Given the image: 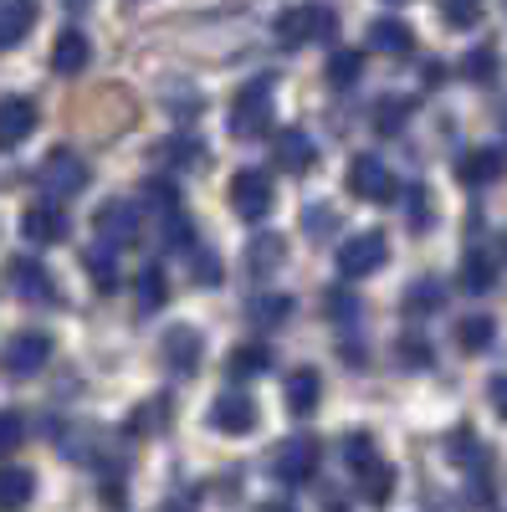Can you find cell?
Segmentation results:
<instances>
[{"instance_id": "33", "label": "cell", "mask_w": 507, "mask_h": 512, "mask_svg": "<svg viewBox=\"0 0 507 512\" xmlns=\"http://www.w3.org/2000/svg\"><path fill=\"white\" fill-rule=\"evenodd\" d=\"M190 277H195L200 287H216V282L226 277V267H221V256L210 251V246H190Z\"/></svg>"}, {"instance_id": "43", "label": "cell", "mask_w": 507, "mask_h": 512, "mask_svg": "<svg viewBox=\"0 0 507 512\" xmlns=\"http://www.w3.org/2000/svg\"><path fill=\"white\" fill-rule=\"evenodd\" d=\"M487 400H492V410L507 420V374H497V379L487 384Z\"/></svg>"}, {"instance_id": "45", "label": "cell", "mask_w": 507, "mask_h": 512, "mask_svg": "<svg viewBox=\"0 0 507 512\" xmlns=\"http://www.w3.org/2000/svg\"><path fill=\"white\" fill-rule=\"evenodd\" d=\"M67 6H88V0H67Z\"/></svg>"}, {"instance_id": "42", "label": "cell", "mask_w": 507, "mask_h": 512, "mask_svg": "<svg viewBox=\"0 0 507 512\" xmlns=\"http://www.w3.org/2000/svg\"><path fill=\"white\" fill-rule=\"evenodd\" d=\"M323 308H328L333 318H354V313H359V303H354L349 292H328V303H323Z\"/></svg>"}, {"instance_id": "28", "label": "cell", "mask_w": 507, "mask_h": 512, "mask_svg": "<svg viewBox=\"0 0 507 512\" xmlns=\"http://www.w3.org/2000/svg\"><path fill=\"white\" fill-rule=\"evenodd\" d=\"M134 292H139V313H159L164 303H169V277H164V267H144L139 272V282H134Z\"/></svg>"}, {"instance_id": "15", "label": "cell", "mask_w": 507, "mask_h": 512, "mask_svg": "<svg viewBox=\"0 0 507 512\" xmlns=\"http://www.w3.org/2000/svg\"><path fill=\"white\" fill-rule=\"evenodd\" d=\"M21 236H26L31 246H57V241L67 236V216H62V205H52V200L26 205V210H21Z\"/></svg>"}, {"instance_id": "27", "label": "cell", "mask_w": 507, "mask_h": 512, "mask_svg": "<svg viewBox=\"0 0 507 512\" xmlns=\"http://www.w3.org/2000/svg\"><path fill=\"white\" fill-rule=\"evenodd\" d=\"M441 303H446V287H441V277H420V282H410V292H405V313H410V318L441 313Z\"/></svg>"}, {"instance_id": "10", "label": "cell", "mask_w": 507, "mask_h": 512, "mask_svg": "<svg viewBox=\"0 0 507 512\" xmlns=\"http://www.w3.org/2000/svg\"><path fill=\"white\" fill-rule=\"evenodd\" d=\"M210 425H216L221 436H251L257 431V400L231 384V390H221L210 400Z\"/></svg>"}, {"instance_id": "16", "label": "cell", "mask_w": 507, "mask_h": 512, "mask_svg": "<svg viewBox=\"0 0 507 512\" xmlns=\"http://www.w3.org/2000/svg\"><path fill=\"white\" fill-rule=\"evenodd\" d=\"M36 128V103L31 98H6L0 103V149H16Z\"/></svg>"}, {"instance_id": "22", "label": "cell", "mask_w": 507, "mask_h": 512, "mask_svg": "<svg viewBox=\"0 0 507 512\" xmlns=\"http://www.w3.org/2000/svg\"><path fill=\"white\" fill-rule=\"evenodd\" d=\"M282 262H287V241L272 236V231H262L257 241L246 246V272H251V277H272Z\"/></svg>"}, {"instance_id": "39", "label": "cell", "mask_w": 507, "mask_h": 512, "mask_svg": "<svg viewBox=\"0 0 507 512\" xmlns=\"http://www.w3.org/2000/svg\"><path fill=\"white\" fill-rule=\"evenodd\" d=\"M441 16H446V26H477V16H482V6L477 0H441Z\"/></svg>"}, {"instance_id": "12", "label": "cell", "mask_w": 507, "mask_h": 512, "mask_svg": "<svg viewBox=\"0 0 507 512\" xmlns=\"http://www.w3.org/2000/svg\"><path fill=\"white\" fill-rule=\"evenodd\" d=\"M139 210L129 205V200H108V205H98V216H93V231H98V246H129V241H139Z\"/></svg>"}, {"instance_id": "24", "label": "cell", "mask_w": 507, "mask_h": 512, "mask_svg": "<svg viewBox=\"0 0 507 512\" xmlns=\"http://www.w3.org/2000/svg\"><path fill=\"white\" fill-rule=\"evenodd\" d=\"M31 26H36V0H0V47H16Z\"/></svg>"}, {"instance_id": "7", "label": "cell", "mask_w": 507, "mask_h": 512, "mask_svg": "<svg viewBox=\"0 0 507 512\" xmlns=\"http://www.w3.org/2000/svg\"><path fill=\"white\" fill-rule=\"evenodd\" d=\"M344 185H349V195L364 200V205H385V200H395V175H390V164H385V159H374V154H354V159H349Z\"/></svg>"}, {"instance_id": "36", "label": "cell", "mask_w": 507, "mask_h": 512, "mask_svg": "<svg viewBox=\"0 0 507 512\" xmlns=\"http://www.w3.org/2000/svg\"><path fill=\"white\" fill-rule=\"evenodd\" d=\"M405 210H410V216H405V221H410V231H415V236H426V231H431V221H436V216H431V195L415 185V190L405 195Z\"/></svg>"}, {"instance_id": "41", "label": "cell", "mask_w": 507, "mask_h": 512, "mask_svg": "<svg viewBox=\"0 0 507 512\" xmlns=\"http://www.w3.org/2000/svg\"><path fill=\"white\" fill-rule=\"evenodd\" d=\"M400 359H405V364H431L426 338H420V333H405V338H400Z\"/></svg>"}, {"instance_id": "44", "label": "cell", "mask_w": 507, "mask_h": 512, "mask_svg": "<svg viewBox=\"0 0 507 512\" xmlns=\"http://www.w3.org/2000/svg\"><path fill=\"white\" fill-rule=\"evenodd\" d=\"M267 512H292V507H287V502H272V507H267Z\"/></svg>"}, {"instance_id": "14", "label": "cell", "mask_w": 507, "mask_h": 512, "mask_svg": "<svg viewBox=\"0 0 507 512\" xmlns=\"http://www.w3.org/2000/svg\"><path fill=\"white\" fill-rule=\"evenodd\" d=\"M318 159V144L303 134V128H277V139H272V164L282 169V175H308Z\"/></svg>"}, {"instance_id": "23", "label": "cell", "mask_w": 507, "mask_h": 512, "mask_svg": "<svg viewBox=\"0 0 507 512\" xmlns=\"http://www.w3.org/2000/svg\"><path fill=\"white\" fill-rule=\"evenodd\" d=\"M497 344V318L492 313H472L456 323V349L461 354H487Z\"/></svg>"}, {"instance_id": "13", "label": "cell", "mask_w": 507, "mask_h": 512, "mask_svg": "<svg viewBox=\"0 0 507 512\" xmlns=\"http://www.w3.org/2000/svg\"><path fill=\"white\" fill-rule=\"evenodd\" d=\"M507 175V149H497V144H482V149H467L456 159V180L467 185V190H477V185H497Z\"/></svg>"}, {"instance_id": "17", "label": "cell", "mask_w": 507, "mask_h": 512, "mask_svg": "<svg viewBox=\"0 0 507 512\" xmlns=\"http://www.w3.org/2000/svg\"><path fill=\"white\" fill-rule=\"evenodd\" d=\"M88 57H93V47H88V36H82L77 26L57 31V41H52V72L57 77H77L82 67H88Z\"/></svg>"}, {"instance_id": "19", "label": "cell", "mask_w": 507, "mask_h": 512, "mask_svg": "<svg viewBox=\"0 0 507 512\" xmlns=\"http://www.w3.org/2000/svg\"><path fill=\"white\" fill-rule=\"evenodd\" d=\"M369 47L385 52V57H410V52H415V31H410L405 21H395V16H379V21L369 26Z\"/></svg>"}, {"instance_id": "21", "label": "cell", "mask_w": 507, "mask_h": 512, "mask_svg": "<svg viewBox=\"0 0 507 512\" xmlns=\"http://www.w3.org/2000/svg\"><path fill=\"white\" fill-rule=\"evenodd\" d=\"M318 400H323L318 369H292V374H287V410H292V415H313Z\"/></svg>"}, {"instance_id": "37", "label": "cell", "mask_w": 507, "mask_h": 512, "mask_svg": "<svg viewBox=\"0 0 507 512\" xmlns=\"http://www.w3.org/2000/svg\"><path fill=\"white\" fill-rule=\"evenodd\" d=\"M164 415H169V400H154V405H139V410H134V425H129V431H134V436H149V431H164V425H169Z\"/></svg>"}, {"instance_id": "25", "label": "cell", "mask_w": 507, "mask_h": 512, "mask_svg": "<svg viewBox=\"0 0 507 512\" xmlns=\"http://www.w3.org/2000/svg\"><path fill=\"white\" fill-rule=\"evenodd\" d=\"M292 318V297L287 292H257L246 303V323L251 328H277V323H287Z\"/></svg>"}, {"instance_id": "1", "label": "cell", "mask_w": 507, "mask_h": 512, "mask_svg": "<svg viewBox=\"0 0 507 512\" xmlns=\"http://www.w3.org/2000/svg\"><path fill=\"white\" fill-rule=\"evenodd\" d=\"M344 466L354 472L359 482V497L369 507H385L395 497V466L385 461V451H379V441L369 431H349L344 436Z\"/></svg>"}, {"instance_id": "38", "label": "cell", "mask_w": 507, "mask_h": 512, "mask_svg": "<svg viewBox=\"0 0 507 512\" xmlns=\"http://www.w3.org/2000/svg\"><path fill=\"white\" fill-rule=\"evenodd\" d=\"M154 159H164V164H169V159H180V164H205V149H200L195 139H169V144L154 149Z\"/></svg>"}, {"instance_id": "35", "label": "cell", "mask_w": 507, "mask_h": 512, "mask_svg": "<svg viewBox=\"0 0 507 512\" xmlns=\"http://www.w3.org/2000/svg\"><path fill=\"white\" fill-rule=\"evenodd\" d=\"M333 231H338V210L333 205H308L303 210V236L308 241H328Z\"/></svg>"}, {"instance_id": "34", "label": "cell", "mask_w": 507, "mask_h": 512, "mask_svg": "<svg viewBox=\"0 0 507 512\" xmlns=\"http://www.w3.org/2000/svg\"><path fill=\"white\" fill-rule=\"evenodd\" d=\"M31 436V420L21 410H0V456H11L21 451V441Z\"/></svg>"}, {"instance_id": "32", "label": "cell", "mask_w": 507, "mask_h": 512, "mask_svg": "<svg viewBox=\"0 0 507 512\" xmlns=\"http://www.w3.org/2000/svg\"><path fill=\"white\" fill-rule=\"evenodd\" d=\"M492 282H497L492 256H482V251H467V262H461V287H467V292H492Z\"/></svg>"}, {"instance_id": "31", "label": "cell", "mask_w": 507, "mask_h": 512, "mask_svg": "<svg viewBox=\"0 0 507 512\" xmlns=\"http://www.w3.org/2000/svg\"><path fill=\"white\" fill-rule=\"evenodd\" d=\"M359 72H364V52H354V47H344V52H333V57H328V82H333L338 93L354 88Z\"/></svg>"}, {"instance_id": "3", "label": "cell", "mask_w": 507, "mask_h": 512, "mask_svg": "<svg viewBox=\"0 0 507 512\" xmlns=\"http://www.w3.org/2000/svg\"><path fill=\"white\" fill-rule=\"evenodd\" d=\"M267 466H272V477H277V482L303 487V482H313V477H318V466H323V446H318L313 436H287V441H277V446H272Z\"/></svg>"}, {"instance_id": "8", "label": "cell", "mask_w": 507, "mask_h": 512, "mask_svg": "<svg viewBox=\"0 0 507 512\" xmlns=\"http://www.w3.org/2000/svg\"><path fill=\"white\" fill-rule=\"evenodd\" d=\"M385 262H390V241H385V231H359V236L344 241V251H338V272H344L349 282L374 277Z\"/></svg>"}, {"instance_id": "11", "label": "cell", "mask_w": 507, "mask_h": 512, "mask_svg": "<svg viewBox=\"0 0 507 512\" xmlns=\"http://www.w3.org/2000/svg\"><path fill=\"white\" fill-rule=\"evenodd\" d=\"M6 282H11V292L21 297V303L57 308V282H52V272L41 267L36 256H16V262H11V272H6Z\"/></svg>"}, {"instance_id": "9", "label": "cell", "mask_w": 507, "mask_h": 512, "mask_svg": "<svg viewBox=\"0 0 507 512\" xmlns=\"http://www.w3.org/2000/svg\"><path fill=\"white\" fill-rule=\"evenodd\" d=\"M226 195H231V210H236L241 221H251V226L267 221V210H272V180L262 175V169H236Z\"/></svg>"}, {"instance_id": "40", "label": "cell", "mask_w": 507, "mask_h": 512, "mask_svg": "<svg viewBox=\"0 0 507 512\" xmlns=\"http://www.w3.org/2000/svg\"><path fill=\"white\" fill-rule=\"evenodd\" d=\"M461 72H467L472 82H487V77H497V52H492V47H477L467 62H461Z\"/></svg>"}, {"instance_id": "2", "label": "cell", "mask_w": 507, "mask_h": 512, "mask_svg": "<svg viewBox=\"0 0 507 512\" xmlns=\"http://www.w3.org/2000/svg\"><path fill=\"white\" fill-rule=\"evenodd\" d=\"M226 123H231V139H262L267 123H272V82L257 77V82H246V88H236Z\"/></svg>"}, {"instance_id": "26", "label": "cell", "mask_w": 507, "mask_h": 512, "mask_svg": "<svg viewBox=\"0 0 507 512\" xmlns=\"http://www.w3.org/2000/svg\"><path fill=\"white\" fill-rule=\"evenodd\" d=\"M272 369V349L267 344H236L226 354V379H257Z\"/></svg>"}, {"instance_id": "4", "label": "cell", "mask_w": 507, "mask_h": 512, "mask_svg": "<svg viewBox=\"0 0 507 512\" xmlns=\"http://www.w3.org/2000/svg\"><path fill=\"white\" fill-rule=\"evenodd\" d=\"M272 31H277L282 47H308V41H333L338 36V16L328 6H287Z\"/></svg>"}, {"instance_id": "6", "label": "cell", "mask_w": 507, "mask_h": 512, "mask_svg": "<svg viewBox=\"0 0 507 512\" xmlns=\"http://www.w3.org/2000/svg\"><path fill=\"white\" fill-rule=\"evenodd\" d=\"M36 185L47 190L52 200L82 195L88 190V164H82V154H72V149H52L47 159H41V169H36Z\"/></svg>"}, {"instance_id": "20", "label": "cell", "mask_w": 507, "mask_h": 512, "mask_svg": "<svg viewBox=\"0 0 507 512\" xmlns=\"http://www.w3.org/2000/svg\"><path fill=\"white\" fill-rule=\"evenodd\" d=\"M36 497V477L26 466H0V512H26Z\"/></svg>"}, {"instance_id": "46", "label": "cell", "mask_w": 507, "mask_h": 512, "mask_svg": "<svg viewBox=\"0 0 507 512\" xmlns=\"http://www.w3.org/2000/svg\"><path fill=\"white\" fill-rule=\"evenodd\" d=\"M502 256H507V241H502Z\"/></svg>"}, {"instance_id": "30", "label": "cell", "mask_w": 507, "mask_h": 512, "mask_svg": "<svg viewBox=\"0 0 507 512\" xmlns=\"http://www.w3.org/2000/svg\"><path fill=\"white\" fill-rule=\"evenodd\" d=\"M82 267H88V277H93L98 292H113L118 287V262H113L108 246H88V251H82Z\"/></svg>"}, {"instance_id": "18", "label": "cell", "mask_w": 507, "mask_h": 512, "mask_svg": "<svg viewBox=\"0 0 507 512\" xmlns=\"http://www.w3.org/2000/svg\"><path fill=\"white\" fill-rule=\"evenodd\" d=\"M159 354H164V364L175 369V374H195V369H200V333L169 328V333L159 338Z\"/></svg>"}, {"instance_id": "29", "label": "cell", "mask_w": 507, "mask_h": 512, "mask_svg": "<svg viewBox=\"0 0 507 512\" xmlns=\"http://www.w3.org/2000/svg\"><path fill=\"white\" fill-rule=\"evenodd\" d=\"M410 113H415V98H385L374 108V134H385V139H395L400 128L410 123Z\"/></svg>"}, {"instance_id": "5", "label": "cell", "mask_w": 507, "mask_h": 512, "mask_svg": "<svg viewBox=\"0 0 507 512\" xmlns=\"http://www.w3.org/2000/svg\"><path fill=\"white\" fill-rule=\"evenodd\" d=\"M52 359V333H41V328H21L6 338V349H0V374L6 379H31L41 374Z\"/></svg>"}]
</instances>
